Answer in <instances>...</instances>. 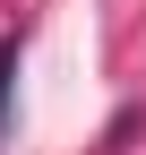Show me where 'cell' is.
<instances>
[{"label":"cell","instance_id":"obj_1","mask_svg":"<svg viewBox=\"0 0 146 155\" xmlns=\"http://www.w3.org/2000/svg\"><path fill=\"white\" fill-rule=\"evenodd\" d=\"M9 78H17V52H0V121H9Z\"/></svg>","mask_w":146,"mask_h":155}]
</instances>
